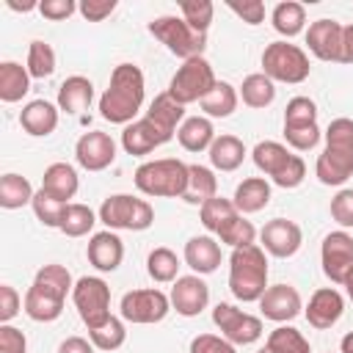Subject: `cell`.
<instances>
[{"label": "cell", "mask_w": 353, "mask_h": 353, "mask_svg": "<svg viewBox=\"0 0 353 353\" xmlns=\"http://www.w3.org/2000/svg\"><path fill=\"white\" fill-rule=\"evenodd\" d=\"M146 94V80L141 66L135 63H119L110 72V83L105 94L99 97V116L110 124H132Z\"/></svg>", "instance_id": "obj_1"}, {"label": "cell", "mask_w": 353, "mask_h": 353, "mask_svg": "<svg viewBox=\"0 0 353 353\" xmlns=\"http://www.w3.org/2000/svg\"><path fill=\"white\" fill-rule=\"evenodd\" d=\"M229 290L237 301L254 303L268 290V256L262 245L232 248L229 256Z\"/></svg>", "instance_id": "obj_2"}, {"label": "cell", "mask_w": 353, "mask_h": 353, "mask_svg": "<svg viewBox=\"0 0 353 353\" xmlns=\"http://www.w3.org/2000/svg\"><path fill=\"white\" fill-rule=\"evenodd\" d=\"M135 188L146 196L182 199V193L188 188V163H182L176 157L146 160L135 168Z\"/></svg>", "instance_id": "obj_3"}, {"label": "cell", "mask_w": 353, "mask_h": 353, "mask_svg": "<svg viewBox=\"0 0 353 353\" xmlns=\"http://www.w3.org/2000/svg\"><path fill=\"white\" fill-rule=\"evenodd\" d=\"M99 221L113 232H119V229L143 232L154 223V210L146 199H138V196H130V193H113L102 201Z\"/></svg>", "instance_id": "obj_4"}, {"label": "cell", "mask_w": 353, "mask_h": 353, "mask_svg": "<svg viewBox=\"0 0 353 353\" xmlns=\"http://www.w3.org/2000/svg\"><path fill=\"white\" fill-rule=\"evenodd\" d=\"M309 55L290 41H270L262 52V74H268L273 83H290L298 85L309 77Z\"/></svg>", "instance_id": "obj_5"}, {"label": "cell", "mask_w": 353, "mask_h": 353, "mask_svg": "<svg viewBox=\"0 0 353 353\" xmlns=\"http://www.w3.org/2000/svg\"><path fill=\"white\" fill-rule=\"evenodd\" d=\"M149 33L165 44V50L182 61H190V58H199L204 52V44H207V36L204 33H196L182 17H157L149 22Z\"/></svg>", "instance_id": "obj_6"}, {"label": "cell", "mask_w": 353, "mask_h": 353, "mask_svg": "<svg viewBox=\"0 0 353 353\" xmlns=\"http://www.w3.org/2000/svg\"><path fill=\"white\" fill-rule=\"evenodd\" d=\"M215 72H212V66H210V61L204 58V55H199V58H190V61H185L176 72H174V77H171V83H168V94L179 102V105H190V102H201L212 88H215Z\"/></svg>", "instance_id": "obj_7"}, {"label": "cell", "mask_w": 353, "mask_h": 353, "mask_svg": "<svg viewBox=\"0 0 353 353\" xmlns=\"http://www.w3.org/2000/svg\"><path fill=\"white\" fill-rule=\"evenodd\" d=\"M72 301L77 306V314L80 320L85 323L88 331L99 328L105 320H110V287L105 279L99 276H83L74 281V290H72Z\"/></svg>", "instance_id": "obj_8"}, {"label": "cell", "mask_w": 353, "mask_h": 353, "mask_svg": "<svg viewBox=\"0 0 353 353\" xmlns=\"http://www.w3.org/2000/svg\"><path fill=\"white\" fill-rule=\"evenodd\" d=\"M121 320L124 323H135V325H152V323H160L165 320V314L171 312V298L163 292V290H132V292H124L121 298Z\"/></svg>", "instance_id": "obj_9"}, {"label": "cell", "mask_w": 353, "mask_h": 353, "mask_svg": "<svg viewBox=\"0 0 353 353\" xmlns=\"http://www.w3.org/2000/svg\"><path fill=\"white\" fill-rule=\"evenodd\" d=\"M212 323L232 345H254L262 336V320L237 309L234 303H218L212 309Z\"/></svg>", "instance_id": "obj_10"}, {"label": "cell", "mask_w": 353, "mask_h": 353, "mask_svg": "<svg viewBox=\"0 0 353 353\" xmlns=\"http://www.w3.org/2000/svg\"><path fill=\"white\" fill-rule=\"evenodd\" d=\"M320 262H323V273L334 284H345L347 273L353 270V237L345 229L325 234L320 245Z\"/></svg>", "instance_id": "obj_11"}, {"label": "cell", "mask_w": 353, "mask_h": 353, "mask_svg": "<svg viewBox=\"0 0 353 353\" xmlns=\"http://www.w3.org/2000/svg\"><path fill=\"white\" fill-rule=\"evenodd\" d=\"M259 240H262V251H268L279 259H287V256L298 254V248L303 243V232L290 218H273L262 226Z\"/></svg>", "instance_id": "obj_12"}, {"label": "cell", "mask_w": 353, "mask_h": 353, "mask_svg": "<svg viewBox=\"0 0 353 353\" xmlns=\"http://www.w3.org/2000/svg\"><path fill=\"white\" fill-rule=\"evenodd\" d=\"M259 303V312L262 317L284 325L290 320H295L301 312H303V301H301V292L292 287V284H273L265 290V295L256 301Z\"/></svg>", "instance_id": "obj_13"}, {"label": "cell", "mask_w": 353, "mask_h": 353, "mask_svg": "<svg viewBox=\"0 0 353 353\" xmlns=\"http://www.w3.org/2000/svg\"><path fill=\"white\" fill-rule=\"evenodd\" d=\"M74 157L85 171H105L116 160V141L102 130L83 132L74 143Z\"/></svg>", "instance_id": "obj_14"}, {"label": "cell", "mask_w": 353, "mask_h": 353, "mask_svg": "<svg viewBox=\"0 0 353 353\" xmlns=\"http://www.w3.org/2000/svg\"><path fill=\"white\" fill-rule=\"evenodd\" d=\"M171 306L176 309V314L182 317H196L207 309L210 303V287L201 276H179L171 287Z\"/></svg>", "instance_id": "obj_15"}, {"label": "cell", "mask_w": 353, "mask_h": 353, "mask_svg": "<svg viewBox=\"0 0 353 353\" xmlns=\"http://www.w3.org/2000/svg\"><path fill=\"white\" fill-rule=\"evenodd\" d=\"M306 47L314 58L320 61H334L339 63V52H342V25L336 19H314L306 28Z\"/></svg>", "instance_id": "obj_16"}, {"label": "cell", "mask_w": 353, "mask_h": 353, "mask_svg": "<svg viewBox=\"0 0 353 353\" xmlns=\"http://www.w3.org/2000/svg\"><path fill=\"white\" fill-rule=\"evenodd\" d=\"M174 135H168L165 130H160L152 119H135L132 124H127L124 127V132H121V146H124V152L127 154H135V157H141V154H149V152H154L157 146H163V143H168Z\"/></svg>", "instance_id": "obj_17"}, {"label": "cell", "mask_w": 353, "mask_h": 353, "mask_svg": "<svg viewBox=\"0 0 353 353\" xmlns=\"http://www.w3.org/2000/svg\"><path fill=\"white\" fill-rule=\"evenodd\" d=\"M342 312H345V298H342L339 290H334V287H320V290H314V295L309 298V303H306V309H303L309 325L317 328V331H325V328L336 325L339 317H342Z\"/></svg>", "instance_id": "obj_18"}, {"label": "cell", "mask_w": 353, "mask_h": 353, "mask_svg": "<svg viewBox=\"0 0 353 353\" xmlns=\"http://www.w3.org/2000/svg\"><path fill=\"white\" fill-rule=\"evenodd\" d=\"M85 256H88V262H91L97 270L113 273V270L121 265V259H124V243H121V237H119L113 229L97 232V234H91V240H88Z\"/></svg>", "instance_id": "obj_19"}, {"label": "cell", "mask_w": 353, "mask_h": 353, "mask_svg": "<svg viewBox=\"0 0 353 353\" xmlns=\"http://www.w3.org/2000/svg\"><path fill=\"white\" fill-rule=\"evenodd\" d=\"M221 245L215 237L210 234H196L185 243V262L188 268L196 273V276H207V273H215L218 265H221Z\"/></svg>", "instance_id": "obj_20"}, {"label": "cell", "mask_w": 353, "mask_h": 353, "mask_svg": "<svg viewBox=\"0 0 353 353\" xmlns=\"http://www.w3.org/2000/svg\"><path fill=\"white\" fill-rule=\"evenodd\" d=\"M350 174H353V152L347 149L325 146L314 163V176L323 185H342L350 179Z\"/></svg>", "instance_id": "obj_21"}, {"label": "cell", "mask_w": 353, "mask_h": 353, "mask_svg": "<svg viewBox=\"0 0 353 353\" xmlns=\"http://www.w3.org/2000/svg\"><path fill=\"white\" fill-rule=\"evenodd\" d=\"M94 102V83L83 74H72L61 83L58 88V110L69 113V116H80L83 110H88Z\"/></svg>", "instance_id": "obj_22"}, {"label": "cell", "mask_w": 353, "mask_h": 353, "mask_svg": "<svg viewBox=\"0 0 353 353\" xmlns=\"http://www.w3.org/2000/svg\"><path fill=\"white\" fill-rule=\"evenodd\" d=\"M19 124L28 135H50L58 127V105L47 102V99H30L22 110H19Z\"/></svg>", "instance_id": "obj_23"}, {"label": "cell", "mask_w": 353, "mask_h": 353, "mask_svg": "<svg viewBox=\"0 0 353 353\" xmlns=\"http://www.w3.org/2000/svg\"><path fill=\"white\" fill-rule=\"evenodd\" d=\"M77 188H80V176H77L74 165H69V163H50L44 168V176H41V190L44 193H50V196H55V199L69 204V199H74Z\"/></svg>", "instance_id": "obj_24"}, {"label": "cell", "mask_w": 353, "mask_h": 353, "mask_svg": "<svg viewBox=\"0 0 353 353\" xmlns=\"http://www.w3.org/2000/svg\"><path fill=\"white\" fill-rule=\"evenodd\" d=\"M232 201L240 215H254L270 204V182L265 176H248L234 188Z\"/></svg>", "instance_id": "obj_25"}, {"label": "cell", "mask_w": 353, "mask_h": 353, "mask_svg": "<svg viewBox=\"0 0 353 353\" xmlns=\"http://www.w3.org/2000/svg\"><path fill=\"white\" fill-rule=\"evenodd\" d=\"M176 138H179L182 149H188V152H204V149L212 146V141L218 135H215V127H212V121L207 116H190V119H185L179 124Z\"/></svg>", "instance_id": "obj_26"}, {"label": "cell", "mask_w": 353, "mask_h": 353, "mask_svg": "<svg viewBox=\"0 0 353 353\" xmlns=\"http://www.w3.org/2000/svg\"><path fill=\"white\" fill-rule=\"evenodd\" d=\"M215 196H218V179H215L212 168L199 165V163H190L188 165V188H185L182 199L188 204H199L201 207L204 201H210Z\"/></svg>", "instance_id": "obj_27"}, {"label": "cell", "mask_w": 353, "mask_h": 353, "mask_svg": "<svg viewBox=\"0 0 353 353\" xmlns=\"http://www.w3.org/2000/svg\"><path fill=\"white\" fill-rule=\"evenodd\" d=\"M207 152H210L212 168L218 171H237L245 160V143L237 135H218Z\"/></svg>", "instance_id": "obj_28"}, {"label": "cell", "mask_w": 353, "mask_h": 353, "mask_svg": "<svg viewBox=\"0 0 353 353\" xmlns=\"http://www.w3.org/2000/svg\"><path fill=\"white\" fill-rule=\"evenodd\" d=\"M146 119H152L160 130H165L168 135H174L179 130V124L185 121V105H179L168 91L157 94L146 110Z\"/></svg>", "instance_id": "obj_29"}, {"label": "cell", "mask_w": 353, "mask_h": 353, "mask_svg": "<svg viewBox=\"0 0 353 353\" xmlns=\"http://www.w3.org/2000/svg\"><path fill=\"white\" fill-rule=\"evenodd\" d=\"M22 309H25V314H28L30 320H36V323H52V320L61 317L63 301L55 298V295H47L44 290H39V287L30 284L28 292H25V298H22Z\"/></svg>", "instance_id": "obj_30"}, {"label": "cell", "mask_w": 353, "mask_h": 353, "mask_svg": "<svg viewBox=\"0 0 353 353\" xmlns=\"http://www.w3.org/2000/svg\"><path fill=\"white\" fill-rule=\"evenodd\" d=\"M30 91V72L28 66L17 61L0 63V99L3 102H19Z\"/></svg>", "instance_id": "obj_31"}, {"label": "cell", "mask_w": 353, "mask_h": 353, "mask_svg": "<svg viewBox=\"0 0 353 353\" xmlns=\"http://www.w3.org/2000/svg\"><path fill=\"white\" fill-rule=\"evenodd\" d=\"M237 102H240L237 88L232 83H226V80H218L215 88L199 105H201V110H204L207 119H226V116H232L237 110Z\"/></svg>", "instance_id": "obj_32"}, {"label": "cell", "mask_w": 353, "mask_h": 353, "mask_svg": "<svg viewBox=\"0 0 353 353\" xmlns=\"http://www.w3.org/2000/svg\"><path fill=\"white\" fill-rule=\"evenodd\" d=\"M256 353H312V347H309V339L298 328L279 325L268 334L265 347H259Z\"/></svg>", "instance_id": "obj_33"}, {"label": "cell", "mask_w": 353, "mask_h": 353, "mask_svg": "<svg viewBox=\"0 0 353 353\" xmlns=\"http://www.w3.org/2000/svg\"><path fill=\"white\" fill-rule=\"evenodd\" d=\"M240 99H243L248 108L262 110V108L273 105V99H276V85H273V80H270L268 74L254 72V74H248V77L243 80V85H240Z\"/></svg>", "instance_id": "obj_34"}, {"label": "cell", "mask_w": 353, "mask_h": 353, "mask_svg": "<svg viewBox=\"0 0 353 353\" xmlns=\"http://www.w3.org/2000/svg\"><path fill=\"white\" fill-rule=\"evenodd\" d=\"M33 185L22 174H3L0 176V207L3 210H19L25 204H33Z\"/></svg>", "instance_id": "obj_35"}, {"label": "cell", "mask_w": 353, "mask_h": 353, "mask_svg": "<svg viewBox=\"0 0 353 353\" xmlns=\"http://www.w3.org/2000/svg\"><path fill=\"white\" fill-rule=\"evenodd\" d=\"M270 22H273L276 33L292 39V36H298L306 28V8L301 3H295V0H284V3H279L273 8Z\"/></svg>", "instance_id": "obj_36"}, {"label": "cell", "mask_w": 353, "mask_h": 353, "mask_svg": "<svg viewBox=\"0 0 353 353\" xmlns=\"http://www.w3.org/2000/svg\"><path fill=\"white\" fill-rule=\"evenodd\" d=\"M33 287H39V290H44L47 295H55V298H61V301H66V295L74 290V284H72V273L63 268V265H44V268H39L36 270V279H33Z\"/></svg>", "instance_id": "obj_37"}, {"label": "cell", "mask_w": 353, "mask_h": 353, "mask_svg": "<svg viewBox=\"0 0 353 353\" xmlns=\"http://www.w3.org/2000/svg\"><path fill=\"white\" fill-rule=\"evenodd\" d=\"M251 157H254V165H256L262 174L276 176V174L284 168V163L292 157V152H290L284 143H279V141H259V143L254 146Z\"/></svg>", "instance_id": "obj_38"}, {"label": "cell", "mask_w": 353, "mask_h": 353, "mask_svg": "<svg viewBox=\"0 0 353 353\" xmlns=\"http://www.w3.org/2000/svg\"><path fill=\"white\" fill-rule=\"evenodd\" d=\"M240 212H237V207H234V201L232 199H223V196H215V199H210V201H204L201 207H199V218H201V226L207 229V232H212V234H218L232 218H237Z\"/></svg>", "instance_id": "obj_39"}, {"label": "cell", "mask_w": 353, "mask_h": 353, "mask_svg": "<svg viewBox=\"0 0 353 353\" xmlns=\"http://www.w3.org/2000/svg\"><path fill=\"white\" fill-rule=\"evenodd\" d=\"M146 270H149V276L157 284H168V281H176L179 279V259H176V254L171 248L160 245V248H152L149 251Z\"/></svg>", "instance_id": "obj_40"}, {"label": "cell", "mask_w": 353, "mask_h": 353, "mask_svg": "<svg viewBox=\"0 0 353 353\" xmlns=\"http://www.w3.org/2000/svg\"><path fill=\"white\" fill-rule=\"evenodd\" d=\"M97 223V215L88 204H80V201H69L66 212H63V221H61V232L66 237H83L94 229Z\"/></svg>", "instance_id": "obj_41"}, {"label": "cell", "mask_w": 353, "mask_h": 353, "mask_svg": "<svg viewBox=\"0 0 353 353\" xmlns=\"http://www.w3.org/2000/svg\"><path fill=\"white\" fill-rule=\"evenodd\" d=\"M33 212H36V218L44 223V226H50V229H61V221H63V212H66V201H61V199H55V196H50V193H44V190H36V196H33Z\"/></svg>", "instance_id": "obj_42"}, {"label": "cell", "mask_w": 353, "mask_h": 353, "mask_svg": "<svg viewBox=\"0 0 353 353\" xmlns=\"http://www.w3.org/2000/svg\"><path fill=\"white\" fill-rule=\"evenodd\" d=\"M88 339L94 342V347L99 350H119L127 339V328H124V320L121 317H110L105 320L99 328L88 331Z\"/></svg>", "instance_id": "obj_43"}, {"label": "cell", "mask_w": 353, "mask_h": 353, "mask_svg": "<svg viewBox=\"0 0 353 353\" xmlns=\"http://www.w3.org/2000/svg\"><path fill=\"white\" fill-rule=\"evenodd\" d=\"M28 72H30V77H39V80H44L55 72V50L47 41H41V39L30 41V47H28Z\"/></svg>", "instance_id": "obj_44"}, {"label": "cell", "mask_w": 353, "mask_h": 353, "mask_svg": "<svg viewBox=\"0 0 353 353\" xmlns=\"http://www.w3.org/2000/svg\"><path fill=\"white\" fill-rule=\"evenodd\" d=\"M218 240H221L223 245H232V248L254 245L256 229H254V223H251L245 215H237V218H232V221L218 232Z\"/></svg>", "instance_id": "obj_45"}, {"label": "cell", "mask_w": 353, "mask_h": 353, "mask_svg": "<svg viewBox=\"0 0 353 353\" xmlns=\"http://www.w3.org/2000/svg\"><path fill=\"white\" fill-rule=\"evenodd\" d=\"M179 11H182V19L196 33L207 36V30L212 25V14H215V6L210 0H185V3H179Z\"/></svg>", "instance_id": "obj_46"}, {"label": "cell", "mask_w": 353, "mask_h": 353, "mask_svg": "<svg viewBox=\"0 0 353 353\" xmlns=\"http://www.w3.org/2000/svg\"><path fill=\"white\" fill-rule=\"evenodd\" d=\"M317 124V105L309 97H292L284 108V127H306Z\"/></svg>", "instance_id": "obj_47"}, {"label": "cell", "mask_w": 353, "mask_h": 353, "mask_svg": "<svg viewBox=\"0 0 353 353\" xmlns=\"http://www.w3.org/2000/svg\"><path fill=\"white\" fill-rule=\"evenodd\" d=\"M323 135H325V146L353 152V119H347V116L331 119V124L325 127Z\"/></svg>", "instance_id": "obj_48"}, {"label": "cell", "mask_w": 353, "mask_h": 353, "mask_svg": "<svg viewBox=\"0 0 353 353\" xmlns=\"http://www.w3.org/2000/svg\"><path fill=\"white\" fill-rule=\"evenodd\" d=\"M320 127L317 124H306V127H284V138H287V143L292 146V149H298V152H309V149H314L317 143H320Z\"/></svg>", "instance_id": "obj_49"}, {"label": "cell", "mask_w": 353, "mask_h": 353, "mask_svg": "<svg viewBox=\"0 0 353 353\" xmlns=\"http://www.w3.org/2000/svg\"><path fill=\"white\" fill-rule=\"evenodd\" d=\"M303 176H306V163H303V157L292 154V157L284 163V168H281L276 176H270V179H273V185H279V188H284V190H292V188H298V185L303 182Z\"/></svg>", "instance_id": "obj_50"}, {"label": "cell", "mask_w": 353, "mask_h": 353, "mask_svg": "<svg viewBox=\"0 0 353 353\" xmlns=\"http://www.w3.org/2000/svg\"><path fill=\"white\" fill-rule=\"evenodd\" d=\"M331 218L342 229H353V188H342L331 199Z\"/></svg>", "instance_id": "obj_51"}, {"label": "cell", "mask_w": 353, "mask_h": 353, "mask_svg": "<svg viewBox=\"0 0 353 353\" xmlns=\"http://www.w3.org/2000/svg\"><path fill=\"white\" fill-rule=\"evenodd\" d=\"M190 353H237L234 345L215 334H199L190 339Z\"/></svg>", "instance_id": "obj_52"}, {"label": "cell", "mask_w": 353, "mask_h": 353, "mask_svg": "<svg viewBox=\"0 0 353 353\" xmlns=\"http://www.w3.org/2000/svg\"><path fill=\"white\" fill-rule=\"evenodd\" d=\"M226 6H229L245 25H259V22L265 19V3H262V0H243V3L229 0Z\"/></svg>", "instance_id": "obj_53"}, {"label": "cell", "mask_w": 353, "mask_h": 353, "mask_svg": "<svg viewBox=\"0 0 353 353\" xmlns=\"http://www.w3.org/2000/svg\"><path fill=\"white\" fill-rule=\"evenodd\" d=\"M22 309V298L11 284H0V323H11Z\"/></svg>", "instance_id": "obj_54"}, {"label": "cell", "mask_w": 353, "mask_h": 353, "mask_svg": "<svg viewBox=\"0 0 353 353\" xmlns=\"http://www.w3.org/2000/svg\"><path fill=\"white\" fill-rule=\"evenodd\" d=\"M0 353H28V339L19 328L3 323L0 325Z\"/></svg>", "instance_id": "obj_55"}, {"label": "cell", "mask_w": 353, "mask_h": 353, "mask_svg": "<svg viewBox=\"0 0 353 353\" xmlns=\"http://www.w3.org/2000/svg\"><path fill=\"white\" fill-rule=\"evenodd\" d=\"M77 11L88 19V22H102L105 17H110L116 11V0H83L77 6Z\"/></svg>", "instance_id": "obj_56"}, {"label": "cell", "mask_w": 353, "mask_h": 353, "mask_svg": "<svg viewBox=\"0 0 353 353\" xmlns=\"http://www.w3.org/2000/svg\"><path fill=\"white\" fill-rule=\"evenodd\" d=\"M39 11L47 19L61 22V19H69L77 11V6H74V0H44V3H39Z\"/></svg>", "instance_id": "obj_57"}, {"label": "cell", "mask_w": 353, "mask_h": 353, "mask_svg": "<svg viewBox=\"0 0 353 353\" xmlns=\"http://www.w3.org/2000/svg\"><path fill=\"white\" fill-rule=\"evenodd\" d=\"M58 353H94V342H88L83 336H66L58 345Z\"/></svg>", "instance_id": "obj_58"}, {"label": "cell", "mask_w": 353, "mask_h": 353, "mask_svg": "<svg viewBox=\"0 0 353 353\" xmlns=\"http://www.w3.org/2000/svg\"><path fill=\"white\" fill-rule=\"evenodd\" d=\"M339 63H353V22L342 25V52H339Z\"/></svg>", "instance_id": "obj_59"}, {"label": "cell", "mask_w": 353, "mask_h": 353, "mask_svg": "<svg viewBox=\"0 0 353 353\" xmlns=\"http://www.w3.org/2000/svg\"><path fill=\"white\" fill-rule=\"evenodd\" d=\"M339 350H342V353H353V331H347V334L342 336V342H339Z\"/></svg>", "instance_id": "obj_60"}, {"label": "cell", "mask_w": 353, "mask_h": 353, "mask_svg": "<svg viewBox=\"0 0 353 353\" xmlns=\"http://www.w3.org/2000/svg\"><path fill=\"white\" fill-rule=\"evenodd\" d=\"M342 287H345V292H347V298L353 301V270L347 273V279H345V284H342Z\"/></svg>", "instance_id": "obj_61"}]
</instances>
